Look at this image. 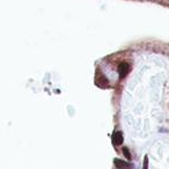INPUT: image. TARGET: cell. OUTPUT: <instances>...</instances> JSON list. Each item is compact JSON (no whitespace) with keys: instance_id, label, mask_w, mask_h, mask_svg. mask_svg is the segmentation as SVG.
Here are the masks:
<instances>
[{"instance_id":"obj_1","label":"cell","mask_w":169,"mask_h":169,"mask_svg":"<svg viewBox=\"0 0 169 169\" xmlns=\"http://www.w3.org/2000/svg\"><path fill=\"white\" fill-rule=\"evenodd\" d=\"M130 71V66L129 64L126 63H120L119 66H118V74H119V78H124Z\"/></svg>"},{"instance_id":"obj_2","label":"cell","mask_w":169,"mask_h":169,"mask_svg":"<svg viewBox=\"0 0 169 169\" xmlns=\"http://www.w3.org/2000/svg\"><path fill=\"white\" fill-rule=\"evenodd\" d=\"M112 141H114L115 145H120V144H123V134H122V132H119V131L115 132L114 136H112Z\"/></svg>"},{"instance_id":"obj_3","label":"cell","mask_w":169,"mask_h":169,"mask_svg":"<svg viewBox=\"0 0 169 169\" xmlns=\"http://www.w3.org/2000/svg\"><path fill=\"white\" fill-rule=\"evenodd\" d=\"M115 166L118 168H129V163L125 161L119 160V159H115Z\"/></svg>"},{"instance_id":"obj_4","label":"cell","mask_w":169,"mask_h":169,"mask_svg":"<svg viewBox=\"0 0 169 169\" xmlns=\"http://www.w3.org/2000/svg\"><path fill=\"white\" fill-rule=\"evenodd\" d=\"M123 154H124L125 158H126L128 160H131V154H130V151L128 147H124V148H123Z\"/></svg>"},{"instance_id":"obj_5","label":"cell","mask_w":169,"mask_h":169,"mask_svg":"<svg viewBox=\"0 0 169 169\" xmlns=\"http://www.w3.org/2000/svg\"><path fill=\"white\" fill-rule=\"evenodd\" d=\"M142 169H148V158L145 156L144 159V166H142Z\"/></svg>"}]
</instances>
